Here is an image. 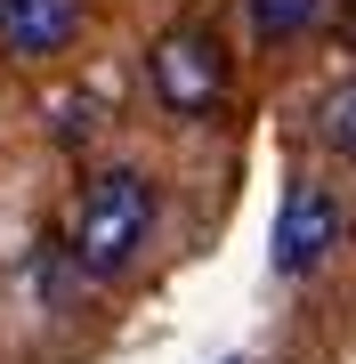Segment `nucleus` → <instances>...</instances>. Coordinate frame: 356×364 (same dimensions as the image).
<instances>
[{
    "label": "nucleus",
    "mask_w": 356,
    "mask_h": 364,
    "mask_svg": "<svg viewBox=\"0 0 356 364\" xmlns=\"http://www.w3.org/2000/svg\"><path fill=\"white\" fill-rule=\"evenodd\" d=\"M146 243H154V178L130 170V162L97 170V178L73 195V219H65V259H73V275H90V284H122V275L138 267Z\"/></svg>",
    "instance_id": "nucleus-1"
},
{
    "label": "nucleus",
    "mask_w": 356,
    "mask_h": 364,
    "mask_svg": "<svg viewBox=\"0 0 356 364\" xmlns=\"http://www.w3.org/2000/svg\"><path fill=\"white\" fill-rule=\"evenodd\" d=\"M146 81H154V105L178 122H203L227 97V49L211 25H171L146 49Z\"/></svg>",
    "instance_id": "nucleus-2"
},
{
    "label": "nucleus",
    "mask_w": 356,
    "mask_h": 364,
    "mask_svg": "<svg viewBox=\"0 0 356 364\" xmlns=\"http://www.w3.org/2000/svg\"><path fill=\"white\" fill-rule=\"evenodd\" d=\"M340 235H348L340 195H332L324 178H300V186L284 195V210H276V251H267V259H276V275L300 284V275H316L332 251H340Z\"/></svg>",
    "instance_id": "nucleus-3"
},
{
    "label": "nucleus",
    "mask_w": 356,
    "mask_h": 364,
    "mask_svg": "<svg viewBox=\"0 0 356 364\" xmlns=\"http://www.w3.org/2000/svg\"><path fill=\"white\" fill-rule=\"evenodd\" d=\"M81 0H0V49L25 57V65H49L81 41Z\"/></svg>",
    "instance_id": "nucleus-4"
},
{
    "label": "nucleus",
    "mask_w": 356,
    "mask_h": 364,
    "mask_svg": "<svg viewBox=\"0 0 356 364\" xmlns=\"http://www.w3.org/2000/svg\"><path fill=\"white\" fill-rule=\"evenodd\" d=\"M243 16H251V41H300V33H316L324 16H332V0H243Z\"/></svg>",
    "instance_id": "nucleus-5"
},
{
    "label": "nucleus",
    "mask_w": 356,
    "mask_h": 364,
    "mask_svg": "<svg viewBox=\"0 0 356 364\" xmlns=\"http://www.w3.org/2000/svg\"><path fill=\"white\" fill-rule=\"evenodd\" d=\"M316 138L332 146V154H348V162H356V81H340V90L324 97V114H316Z\"/></svg>",
    "instance_id": "nucleus-6"
},
{
    "label": "nucleus",
    "mask_w": 356,
    "mask_h": 364,
    "mask_svg": "<svg viewBox=\"0 0 356 364\" xmlns=\"http://www.w3.org/2000/svg\"><path fill=\"white\" fill-rule=\"evenodd\" d=\"M57 114H65V122H57V138H65V146L97 130V105H90V97H65V105H57Z\"/></svg>",
    "instance_id": "nucleus-7"
}]
</instances>
